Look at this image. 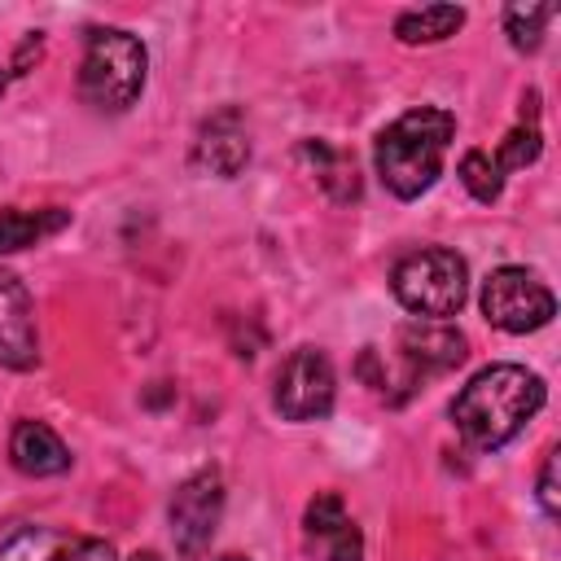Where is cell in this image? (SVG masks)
<instances>
[{
    "label": "cell",
    "instance_id": "obj_8",
    "mask_svg": "<svg viewBox=\"0 0 561 561\" xmlns=\"http://www.w3.org/2000/svg\"><path fill=\"white\" fill-rule=\"evenodd\" d=\"M0 561H114V548L96 535H75L57 526H18L0 543Z\"/></svg>",
    "mask_w": 561,
    "mask_h": 561
},
{
    "label": "cell",
    "instance_id": "obj_21",
    "mask_svg": "<svg viewBox=\"0 0 561 561\" xmlns=\"http://www.w3.org/2000/svg\"><path fill=\"white\" fill-rule=\"evenodd\" d=\"M557 460H561V447H552V451L543 456V469H539V491H535V500H539V508H543V517H548V522H557V517H561V491H557Z\"/></svg>",
    "mask_w": 561,
    "mask_h": 561
},
{
    "label": "cell",
    "instance_id": "obj_15",
    "mask_svg": "<svg viewBox=\"0 0 561 561\" xmlns=\"http://www.w3.org/2000/svg\"><path fill=\"white\" fill-rule=\"evenodd\" d=\"M522 118H526V123H517V127L500 140V149H495V167H500V171H522V167L539 162V153H543V136H539V92H526Z\"/></svg>",
    "mask_w": 561,
    "mask_h": 561
},
{
    "label": "cell",
    "instance_id": "obj_19",
    "mask_svg": "<svg viewBox=\"0 0 561 561\" xmlns=\"http://www.w3.org/2000/svg\"><path fill=\"white\" fill-rule=\"evenodd\" d=\"M342 522H346V504H342V495H337V491H320V495L307 504V513H302V526H307V535H311V539L333 535Z\"/></svg>",
    "mask_w": 561,
    "mask_h": 561
},
{
    "label": "cell",
    "instance_id": "obj_5",
    "mask_svg": "<svg viewBox=\"0 0 561 561\" xmlns=\"http://www.w3.org/2000/svg\"><path fill=\"white\" fill-rule=\"evenodd\" d=\"M482 316L504 333H535L557 316V298L530 267H495L482 280Z\"/></svg>",
    "mask_w": 561,
    "mask_h": 561
},
{
    "label": "cell",
    "instance_id": "obj_17",
    "mask_svg": "<svg viewBox=\"0 0 561 561\" xmlns=\"http://www.w3.org/2000/svg\"><path fill=\"white\" fill-rule=\"evenodd\" d=\"M552 4H539V0H522V4H508L504 9V35L517 53H535L543 44V26L552 22Z\"/></svg>",
    "mask_w": 561,
    "mask_h": 561
},
{
    "label": "cell",
    "instance_id": "obj_4",
    "mask_svg": "<svg viewBox=\"0 0 561 561\" xmlns=\"http://www.w3.org/2000/svg\"><path fill=\"white\" fill-rule=\"evenodd\" d=\"M390 289H394V298L412 316H421V320H447L469 298V267H465V259L456 250L425 245V250H412V254H403L394 263Z\"/></svg>",
    "mask_w": 561,
    "mask_h": 561
},
{
    "label": "cell",
    "instance_id": "obj_1",
    "mask_svg": "<svg viewBox=\"0 0 561 561\" xmlns=\"http://www.w3.org/2000/svg\"><path fill=\"white\" fill-rule=\"evenodd\" d=\"M543 399L548 390L539 373L522 364H491L460 386V394L451 399V421L473 451H495L526 430Z\"/></svg>",
    "mask_w": 561,
    "mask_h": 561
},
{
    "label": "cell",
    "instance_id": "obj_14",
    "mask_svg": "<svg viewBox=\"0 0 561 561\" xmlns=\"http://www.w3.org/2000/svg\"><path fill=\"white\" fill-rule=\"evenodd\" d=\"M460 26H465L460 4H425V9H408V13L394 18V35L403 44H443Z\"/></svg>",
    "mask_w": 561,
    "mask_h": 561
},
{
    "label": "cell",
    "instance_id": "obj_18",
    "mask_svg": "<svg viewBox=\"0 0 561 561\" xmlns=\"http://www.w3.org/2000/svg\"><path fill=\"white\" fill-rule=\"evenodd\" d=\"M460 184L469 188V197L473 202H495L500 193H504V171L495 167V158L486 153V149H469L465 158H460Z\"/></svg>",
    "mask_w": 561,
    "mask_h": 561
},
{
    "label": "cell",
    "instance_id": "obj_13",
    "mask_svg": "<svg viewBox=\"0 0 561 561\" xmlns=\"http://www.w3.org/2000/svg\"><path fill=\"white\" fill-rule=\"evenodd\" d=\"M298 153L311 162L320 188H324L333 202H355V197H359V171H355V158H346L342 149H333V145H324V140H302Z\"/></svg>",
    "mask_w": 561,
    "mask_h": 561
},
{
    "label": "cell",
    "instance_id": "obj_3",
    "mask_svg": "<svg viewBox=\"0 0 561 561\" xmlns=\"http://www.w3.org/2000/svg\"><path fill=\"white\" fill-rule=\"evenodd\" d=\"M149 53L123 26H92L79 61V96L96 114H127L145 92Z\"/></svg>",
    "mask_w": 561,
    "mask_h": 561
},
{
    "label": "cell",
    "instance_id": "obj_6",
    "mask_svg": "<svg viewBox=\"0 0 561 561\" xmlns=\"http://www.w3.org/2000/svg\"><path fill=\"white\" fill-rule=\"evenodd\" d=\"M333 394H337V377L329 355L316 346H298L276 373L272 403L285 421H316V416H329Z\"/></svg>",
    "mask_w": 561,
    "mask_h": 561
},
{
    "label": "cell",
    "instance_id": "obj_16",
    "mask_svg": "<svg viewBox=\"0 0 561 561\" xmlns=\"http://www.w3.org/2000/svg\"><path fill=\"white\" fill-rule=\"evenodd\" d=\"M66 219H70V210H57V206H48V210H18V206H4V210H0V254H13V250L35 245L39 237L57 232Z\"/></svg>",
    "mask_w": 561,
    "mask_h": 561
},
{
    "label": "cell",
    "instance_id": "obj_20",
    "mask_svg": "<svg viewBox=\"0 0 561 561\" xmlns=\"http://www.w3.org/2000/svg\"><path fill=\"white\" fill-rule=\"evenodd\" d=\"M324 561H364V535H359V526L346 517L333 535H324Z\"/></svg>",
    "mask_w": 561,
    "mask_h": 561
},
{
    "label": "cell",
    "instance_id": "obj_10",
    "mask_svg": "<svg viewBox=\"0 0 561 561\" xmlns=\"http://www.w3.org/2000/svg\"><path fill=\"white\" fill-rule=\"evenodd\" d=\"M399 355L408 364V377H416V373L430 377V373H447V368L465 364L469 342L447 320H425V324L399 329Z\"/></svg>",
    "mask_w": 561,
    "mask_h": 561
},
{
    "label": "cell",
    "instance_id": "obj_7",
    "mask_svg": "<svg viewBox=\"0 0 561 561\" xmlns=\"http://www.w3.org/2000/svg\"><path fill=\"white\" fill-rule=\"evenodd\" d=\"M219 517H224V478L219 469H197L171 495V539L180 557L188 561L202 557L219 530Z\"/></svg>",
    "mask_w": 561,
    "mask_h": 561
},
{
    "label": "cell",
    "instance_id": "obj_22",
    "mask_svg": "<svg viewBox=\"0 0 561 561\" xmlns=\"http://www.w3.org/2000/svg\"><path fill=\"white\" fill-rule=\"evenodd\" d=\"M127 561H162V557H158V552H149V548H145V552H131V557H127Z\"/></svg>",
    "mask_w": 561,
    "mask_h": 561
},
{
    "label": "cell",
    "instance_id": "obj_23",
    "mask_svg": "<svg viewBox=\"0 0 561 561\" xmlns=\"http://www.w3.org/2000/svg\"><path fill=\"white\" fill-rule=\"evenodd\" d=\"M219 561H245V557H219Z\"/></svg>",
    "mask_w": 561,
    "mask_h": 561
},
{
    "label": "cell",
    "instance_id": "obj_2",
    "mask_svg": "<svg viewBox=\"0 0 561 561\" xmlns=\"http://www.w3.org/2000/svg\"><path fill=\"white\" fill-rule=\"evenodd\" d=\"M451 136H456V118L443 105H416V110L399 114L390 127L377 131V145H373V162H377L381 184L399 202L421 197L443 175V158H447Z\"/></svg>",
    "mask_w": 561,
    "mask_h": 561
},
{
    "label": "cell",
    "instance_id": "obj_11",
    "mask_svg": "<svg viewBox=\"0 0 561 561\" xmlns=\"http://www.w3.org/2000/svg\"><path fill=\"white\" fill-rule=\"evenodd\" d=\"M245 162H250V140H245V131H241V123H237V110L215 114V118L197 131V140H193V167L206 171V175L232 180V175L245 171Z\"/></svg>",
    "mask_w": 561,
    "mask_h": 561
},
{
    "label": "cell",
    "instance_id": "obj_12",
    "mask_svg": "<svg viewBox=\"0 0 561 561\" xmlns=\"http://www.w3.org/2000/svg\"><path fill=\"white\" fill-rule=\"evenodd\" d=\"M9 460L26 478H57V473L70 469L75 456L57 438L53 425H44V421H18L13 434H9Z\"/></svg>",
    "mask_w": 561,
    "mask_h": 561
},
{
    "label": "cell",
    "instance_id": "obj_9",
    "mask_svg": "<svg viewBox=\"0 0 561 561\" xmlns=\"http://www.w3.org/2000/svg\"><path fill=\"white\" fill-rule=\"evenodd\" d=\"M0 364L13 373H26L39 364V333H35V307L26 285L0 267Z\"/></svg>",
    "mask_w": 561,
    "mask_h": 561
}]
</instances>
